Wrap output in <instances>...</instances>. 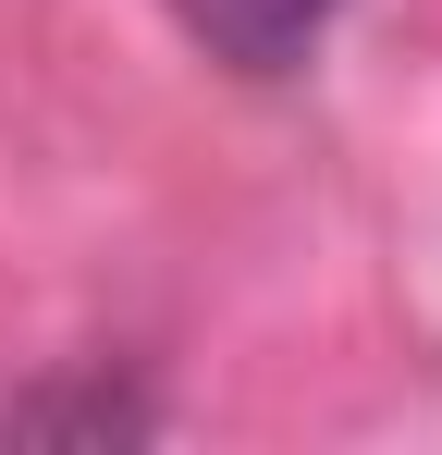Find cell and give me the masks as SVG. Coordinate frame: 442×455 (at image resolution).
<instances>
[{
  "label": "cell",
  "mask_w": 442,
  "mask_h": 455,
  "mask_svg": "<svg viewBox=\"0 0 442 455\" xmlns=\"http://www.w3.org/2000/svg\"><path fill=\"white\" fill-rule=\"evenodd\" d=\"M147 431H160V406H147L136 381H111V370L0 394V443H147Z\"/></svg>",
  "instance_id": "1"
},
{
  "label": "cell",
  "mask_w": 442,
  "mask_h": 455,
  "mask_svg": "<svg viewBox=\"0 0 442 455\" xmlns=\"http://www.w3.org/2000/svg\"><path fill=\"white\" fill-rule=\"evenodd\" d=\"M172 12H185V37H197L209 62H233V75H295V62L332 37L344 0H172Z\"/></svg>",
  "instance_id": "2"
}]
</instances>
